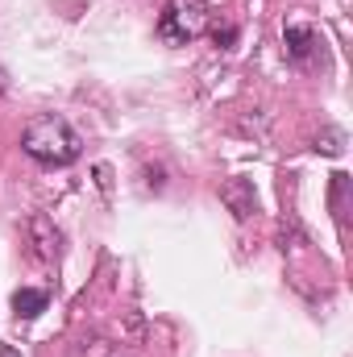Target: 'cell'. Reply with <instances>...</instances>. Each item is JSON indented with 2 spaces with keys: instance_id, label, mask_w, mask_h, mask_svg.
<instances>
[{
  "instance_id": "cell-6",
  "label": "cell",
  "mask_w": 353,
  "mask_h": 357,
  "mask_svg": "<svg viewBox=\"0 0 353 357\" xmlns=\"http://www.w3.org/2000/svg\"><path fill=\"white\" fill-rule=\"evenodd\" d=\"M46 303H50V295L38 291V287H21V291L13 295V312H17V320H33V316H42Z\"/></svg>"
},
{
  "instance_id": "cell-3",
  "label": "cell",
  "mask_w": 353,
  "mask_h": 357,
  "mask_svg": "<svg viewBox=\"0 0 353 357\" xmlns=\"http://www.w3.org/2000/svg\"><path fill=\"white\" fill-rule=\"evenodd\" d=\"M25 233H29V245H33V254H38L42 262H54V258L63 254V229H59L50 216L33 212L29 225H25Z\"/></svg>"
},
{
  "instance_id": "cell-5",
  "label": "cell",
  "mask_w": 353,
  "mask_h": 357,
  "mask_svg": "<svg viewBox=\"0 0 353 357\" xmlns=\"http://www.w3.org/2000/svg\"><path fill=\"white\" fill-rule=\"evenodd\" d=\"M283 46H287V59H291V63H308L320 42H316V29H312V25H299V21H295V25L283 29Z\"/></svg>"
},
{
  "instance_id": "cell-1",
  "label": "cell",
  "mask_w": 353,
  "mask_h": 357,
  "mask_svg": "<svg viewBox=\"0 0 353 357\" xmlns=\"http://www.w3.org/2000/svg\"><path fill=\"white\" fill-rule=\"evenodd\" d=\"M21 150L38 162V167H71L84 154V137L63 121V116H33L21 133Z\"/></svg>"
},
{
  "instance_id": "cell-4",
  "label": "cell",
  "mask_w": 353,
  "mask_h": 357,
  "mask_svg": "<svg viewBox=\"0 0 353 357\" xmlns=\"http://www.w3.org/2000/svg\"><path fill=\"white\" fill-rule=\"evenodd\" d=\"M220 199L229 204V212H233L237 220H250V216L258 212V195H254V183H250V178H229V183L220 187Z\"/></svg>"
},
{
  "instance_id": "cell-7",
  "label": "cell",
  "mask_w": 353,
  "mask_h": 357,
  "mask_svg": "<svg viewBox=\"0 0 353 357\" xmlns=\"http://www.w3.org/2000/svg\"><path fill=\"white\" fill-rule=\"evenodd\" d=\"M316 150H324V154H337V150H341V133H329V137H324V146H316Z\"/></svg>"
},
{
  "instance_id": "cell-9",
  "label": "cell",
  "mask_w": 353,
  "mask_h": 357,
  "mask_svg": "<svg viewBox=\"0 0 353 357\" xmlns=\"http://www.w3.org/2000/svg\"><path fill=\"white\" fill-rule=\"evenodd\" d=\"M0 357H21V354H17V349H13L8 341H0Z\"/></svg>"
},
{
  "instance_id": "cell-2",
  "label": "cell",
  "mask_w": 353,
  "mask_h": 357,
  "mask_svg": "<svg viewBox=\"0 0 353 357\" xmlns=\"http://www.w3.org/2000/svg\"><path fill=\"white\" fill-rule=\"evenodd\" d=\"M212 25V8L208 0H167L158 13V38L167 46H191L208 33Z\"/></svg>"
},
{
  "instance_id": "cell-10",
  "label": "cell",
  "mask_w": 353,
  "mask_h": 357,
  "mask_svg": "<svg viewBox=\"0 0 353 357\" xmlns=\"http://www.w3.org/2000/svg\"><path fill=\"white\" fill-rule=\"evenodd\" d=\"M4 91H8V71L0 67V96H4Z\"/></svg>"
},
{
  "instance_id": "cell-8",
  "label": "cell",
  "mask_w": 353,
  "mask_h": 357,
  "mask_svg": "<svg viewBox=\"0 0 353 357\" xmlns=\"http://www.w3.org/2000/svg\"><path fill=\"white\" fill-rule=\"evenodd\" d=\"M233 38H237V29H233V25H225V29H216V46H220V42H225V46H229V42H233Z\"/></svg>"
}]
</instances>
